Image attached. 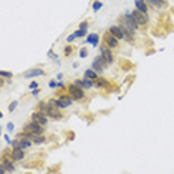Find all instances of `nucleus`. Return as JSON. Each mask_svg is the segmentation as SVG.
<instances>
[{
	"instance_id": "obj_10",
	"label": "nucleus",
	"mask_w": 174,
	"mask_h": 174,
	"mask_svg": "<svg viewBox=\"0 0 174 174\" xmlns=\"http://www.w3.org/2000/svg\"><path fill=\"white\" fill-rule=\"evenodd\" d=\"M30 120L35 122V123H39L41 126H47V125H48V117H47L45 114H42V113H38V111L32 114Z\"/></svg>"
},
{
	"instance_id": "obj_21",
	"label": "nucleus",
	"mask_w": 174,
	"mask_h": 174,
	"mask_svg": "<svg viewBox=\"0 0 174 174\" xmlns=\"http://www.w3.org/2000/svg\"><path fill=\"white\" fill-rule=\"evenodd\" d=\"M45 141H47V138L44 137L42 134L41 135H35L33 134V137H32V143L33 144H42V143H45Z\"/></svg>"
},
{
	"instance_id": "obj_26",
	"label": "nucleus",
	"mask_w": 174,
	"mask_h": 174,
	"mask_svg": "<svg viewBox=\"0 0 174 174\" xmlns=\"http://www.w3.org/2000/svg\"><path fill=\"white\" fill-rule=\"evenodd\" d=\"M17 107H18V101L11 102V104H9V108H8V110H9V113H14V110H15Z\"/></svg>"
},
{
	"instance_id": "obj_33",
	"label": "nucleus",
	"mask_w": 174,
	"mask_h": 174,
	"mask_svg": "<svg viewBox=\"0 0 174 174\" xmlns=\"http://www.w3.org/2000/svg\"><path fill=\"white\" fill-rule=\"evenodd\" d=\"M80 56H81V57H86V56H87V50H86V48H83V50H81V53H80Z\"/></svg>"
},
{
	"instance_id": "obj_12",
	"label": "nucleus",
	"mask_w": 174,
	"mask_h": 174,
	"mask_svg": "<svg viewBox=\"0 0 174 174\" xmlns=\"http://www.w3.org/2000/svg\"><path fill=\"white\" fill-rule=\"evenodd\" d=\"M47 117L53 119V120H60L63 117V111L60 108H51L48 107V113H47Z\"/></svg>"
},
{
	"instance_id": "obj_34",
	"label": "nucleus",
	"mask_w": 174,
	"mask_h": 174,
	"mask_svg": "<svg viewBox=\"0 0 174 174\" xmlns=\"http://www.w3.org/2000/svg\"><path fill=\"white\" fill-rule=\"evenodd\" d=\"M2 87H5V78L0 77V89H2Z\"/></svg>"
},
{
	"instance_id": "obj_36",
	"label": "nucleus",
	"mask_w": 174,
	"mask_h": 174,
	"mask_svg": "<svg viewBox=\"0 0 174 174\" xmlns=\"http://www.w3.org/2000/svg\"><path fill=\"white\" fill-rule=\"evenodd\" d=\"M57 87H62V89H65V87H66V86H65L63 83H60V81H59V83H57Z\"/></svg>"
},
{
	"instance_id": "obj_3",
	"label": "nucleus",
	"mask_w": 174,
	"mask_h": 174,
	"mask_svg": "<svg viewBox=\"0 0 174 174\" xmlns=\"http://www.w3.org/2000/svg\"><path fill=\"white\" fill-rule=\"evenodd\" d=\"M44 128L45 126H41L39 123H35V122H29V123H26L24 125V128H23V130L24 132H29V134H35V135H41V134H44Z\"/></svg>"
},
{
	"instance_id": "obj_23",
	"label": "nucleus",
	"mask_w": 174,
	"mask_h": 174,
	"mask_svg": "<svg viewBox=\"0 0 174 174\" xmlns=\"http://www.w3.org/2000/svg\"><path fill=\"white\" fill-rule=\"evenodd\" d=\"M0 77H2V78H12L14 74L9 72V71H0Z\"/></svg>"
},
{
	"instance_id": "obj_20",
	"label": "nucleus",
	"mask_w": 174,
	"mask_h": 174,
	"mask_svg": "<svg viewBox=\"0 0 174 174\" xmlns=\"http://www.w3.org/2000/svg\"><path fill=\"white\" fill-rule=\"evenodd\" d=\"M95 84H96L98 89H105V87H110V83L107 80H104V78H98L95 81Z\"/></svg>"
},
{
	"instance_id": "obj_8",
	"label": "nucleus",
	"mask_w": 174,
	"mask_h": 174,
	"mask_svg": "<svg viewBox=\"0 0 174 174\" xmlns=\"http://www.w3.org/2000/svg\"><path fill=\"white\" fill-rule=\"evenodd\" d=\"M130 17L134 18V21H135L138 26H147V23H149L147 15H144L143 12H140V11H137V9H134L132 12H130Z\"/></svg>"
},
{
	"instance_id": "obj_35",
	"label": "nucleus",
	"mask_w": 174,
	"mask_h": 174,
	"mask_svg": "<svg viewBox=\"0 0 174 174\" xmlns=\"http://www.w3.org/2000/svg\"><path fill=\"white\" fill-rule=\"evenodd\" d=\"M39 92H41L39 89H35V90L32 92V95H33V96H38V95H39Z\"/></svg>"
},
{
	"instance_id": "obj_11",
	"label": "nucleus",
	"mask_w": 174,
	"mask_h": 174,
	"mask_svg": "<svg viewBox=\"0 0 174 174\" xmlns=\"http://www.w3.org/2000/svg\"><path fill=\"white\" fill-rule=\"evenodd\" d=\"M41 75H45V71H42L41 68H32L23 74L24 78H35V77H41Z\"/></svg>"
},
{
	"instance_id": "obj_27",
	"label": "nucleus",
	"mask_w": 174,
	"mask_h": 174,
	"mask_svg": "<svg viewBox=\"0 0 174 174\" xmlns=\"http://www.w3.org/2000/svg\"><path fill=\"white\" fill-rule=\"evenodd\" d=\"M80 29H81V30H87V29H89V21H83V23L80 24Z\"/></svg>"
},
{
	"instance_id": "obj_38",
	"label": "nucleus",
	"mask_w": 174,
	"mask_h": 174,
	"mask_svg": "<svg viewBox=\"0 0 174 174\" xmlns=\"http://www.w3.org/2000/svg\"><path fill=\"white\" fill-rule=\"evenodd\" d=\"M0 135H2V126H0Z\"/></svg>"
},
{
	"instance_id": "obj_17",
	"label": "nucleus",
	"mask_w": 174,
	"mask_h": 174,
	"mask_svg": "<svg viewBox=\"0 0 174 174\" xmlns=\"http://www.w3.org/2000/svg\"><path fill=\"white\" fill-rule=\"evenodd\" d=\"M32 144H33V143H32L29 138H26V137H21V138H18V147H20V149H23V150L29 149Z\"/></svg>"
},
{
	"instance_id": "obj_14",
	"label": "nucleus",
	"mask_w": 174,
	"mask_h": 174,
	"mask_svg": "<svg viewBox=\"0 0 174 174\" xmlns=\"http://www.w3.org/2000/svg\"><path fill=\"white\" fill-rule=\"evenodd\" d=\"M74 83L77 86H80L81 89H92V87L95 86V81H90V80H87V78H84V80H75Z\"/></svg>"
},
{
	"instance_id": "obj_22",
	"label": "nucleus",
	"mask_w": 174,
	"mask_h": 174,
	"mask_svg": "<svg viewBox=\"0 0 174 174\" xmlns=\"http://www.w3.org/2000/svg\"><path fill=\"white\" fill-rule=\"evenodd\" d=\"M98 39H99V36H98V35H90L89 38H87V42H90L92 45H95V47H96V45H98V42H99Z\"/></svg>"
},
{
	"instance_id": "obj_30",
	"label": "nucleus",
	"mask_w": 174,
	"mask_h": 174,
	"mask_svg": "<svg viewBox=\"0 0 174 174\" xmlns=\"http://www.w3.org/2000/svg\"><path fill=\"white\" fill-rule=\"evenodd\" d=\"M75 39H77V38H75V35H74V33H72V35H69V36H68V39H66V41H68V42H69V44H71V42H74V41H75Z\"/></svg>"
},
{
	"instance_id": "obj_39",
	"label": "nucleus",
	"mask_w": 174,
	"mask_h": 174,
	"mask_svg": "<svg viewBox=\"0 0 174 174\" xmlns=\"http://www.w3.org/2000/svg\"><path fill=\"white\" fill-rule=\"evenodd\" d=\"M2 116H3V114H2V113H0V119H2Z\"/></svg>"
},
{
	"instance_id": "obj_1",
	"label": "nucleus",
	"mask_w": 174,
	"mask_h": 174,
	"mask_svg": "<svg viewBox=\"0 0 174 174\" xmlns=\"http://www.w3.org/2000/svg\"><path fill=\"white\" fill-rule=\"evenodd\" d=\"M68 89V95L74 99V101H84L86 99V95H84V89H81L80 86H77L75 83H71L69 86H66Z\"/></svg>"
},
{
	"instance_id": "obj_37",
	"label": "nucleus",
	"mask_w": 174,
	"mask_h": 174,
	"mask_svg": "<svg viewBox=\"0 0 174 174\" xmlns=\"http://www.w3.org/2000/svg\"><path fill=\"white\" fill-rule=\"evenodd\" d=\"M5 140L8 141V144H11V138H9V135H5Z\"/></svg>"
},
{
	"instance_id": "obj_28",
	"label": "nucleus",
	"mask_w": 174,
	"mask_h": 174,
	"mask_svg": "<svg viewBox=\"0 0 174 174\" xmlns=\"http://www.w3.org/2000/svg\"><path fill=\"white\" fill-rule=\"evenodd\" d=\"M101 8H102V3H101V2H95V5H93V11L98 12Z\"/></svg>"
},
{
	"instance_id": "obj_25",
	"label": "nucleus",
	"mask_w": 174,
	"mask_h": 174,
	"mask_svg": "<svg viewBox=\"0 0 174 174\" xmlns=\"http://www.w3.org/2000/svg\"><path fill=\"white\" fill-rule=\"evenodd\" d=\"M72 53H74V47H72V45H66V47H65V56L68 57V56H71Z\"/></svg>"
},
{
	"instance_id": "obj_6",
	"label": "nucleus",
	"mask_w": 174,
	"mask_h": 174,
	"mask_svg": "<svg viewBox=\"0 0 174 174\" xmlns=\"http://www.w3.org/2000/svg\"><path fill=\"white\" fill-rule=\"evenodd\" d=\"M107 66H110V65H108V63L101 57V56H98V57L93 60V63H92V69H93L98 75H99V74H102V72L105 71V68H107Z\"/></svg>"
},
{
	"instance_id": "obj_19",
	"label": "nucleus",
	"mask_w": 174,
	"mask_h": 174,
	"mask_svg": "<svg viewBox=\"0 0 174 174\" xmlns=\"http://www.w3.org/2000/svg\"><path fill=\"white\" fill-rule=\"evenodd\" d=\"M36 111L47 116V113H48V105H47V102H39L38 107H36Z\"/></svg>"
},
{
	"instance_id": "obj_2",
	"label": "nucleus",
	"mask_w": 174,
	"mask_h": 174,
	"mask_svg": "<svg viewBox=\"0 0 174 174\" xmlns=\"http://www.w3.org/2000/svg\"><path fill=\"white\" fill-rule=\"evenodd\" d=\"M120 23H122L120 26H123V27L129 29L130 32H134V33L140 29V26L134 21V18H132V17H130V12H126V15L120 18Z\"/></svg>"
},
{
	"instance_id": "obj_15",
	"label": "nucleus",
	"mask_w": 174,
	"mask_h": 174,
	"mask_svg": "<svg viewBox=\"0 0 174 174\" xmlns=\"http://www.w3.org/2000/svg\"><path fill=\"white\" fill-rule=\"evenodd\" d=\"M134 3H135V9H137V11L143 12L144 15L149 14V6H147V3L144 2V0H135Z\"/></svg>"
},
{
	"instance_id": "obj_18",
	"label": "nucleus",
	"mask_w": 174,
	"mask_h": 174,
	"mask_svg": "<svg viewBox=\"0 0 174 174\" xmlns=\"http://www.w3.org/2000/svg\"><path fill=\"white\" fill-rule=\"evenodd\" d=\"M84 78L90 80V81H96V80L99 78V75H98L93 69H86V72H84Z\"/></svg>"
},
{
	"instance_id": "obj_16",
	"label": "nucleus",
	"mask_w": 174,
	"mask_h": 174,
	"mask_svg": "<svg viewBox=\"0 0 174 174\" xmlns=\"http://www.w3.org/2000/svg\"><path fill=\"white\" fill-rule=\"evenodd\" d=\"M144 2L147 3V6H153V8H156V9H162V8H165V0H144Z\"/></svg>"
},
{
	"instance_id": "obj_9",
	"label": "nucleus",
	"mask_w": 174,
	"mask_h": 174,
	"mask_svg": "<svg viewBox=\"0 0 174 174\" xmlns=\"http://www.w3.org/2000/svg\"><path fill=\"white\" fill-rule=\"evenodd\" d=\"M11 156H12V161H14V162H21V161L24 159L26 153H24V150L20 149L18 146H14V147L11 149Z\"/></svg>"
},
{
	"instance_id": "obj_5",
	"label": "nucleus",
	"mask_w": 174,
	"mask_h": 174,
	"mask_svg": "<svg viewBox=\"0 0 174 174\" xmlns=\"http://www.w3.org/2000/svg\"><path fill=\"white\" fill-rule=\"evenodd\" d=\"M56 104H57V107L60 108V110H65V108H68V107H71L72 104H74V99L69 96V95H59L57 98H56Z\"/></svg>"
},
{
	"instance_id": "obj_31",
	"label": "nucleus",
	"mask_w": 174,
	"mask_h": 174,
	"mask_svg": "<svg viewBox=\"0 0 174 174\" xmlns=\"http://www.w3.org/2000/svg\"><path fill=\"white\" fill-rule=\"evenodd\" d=\"M48 86H50V87H51V89H56V87H57V83H56V81H54V80H51V81H50V83H48Z\"/></svg>"
},
{
	"instance_id": "obj_13",
	"label": "nucleus",
	"mask_w": 174,
	"mask_h": 174,
	"mask_svg": "<svg viewBox=\"0 0 174 174\" xmlns=\"http://www.w3.org/2000/svg\"><path fill=\"white\" fill-rule=\"evenodd\" d=\"M108 32H110L113 36H116L119 41H120V39H125V35H123V30H122L120 26H111V27L108 29Z\"/></svg>"
},
{
	"instance_id": "obj_7",
	"label": "nucleus",
	"mask_w": 174,
	"mask_h": 174,
	"mask_svg": "<svg viewBox=\"0 0 174 174\" xmlns=\"http://www.w3.org/2000/svg\"><path fill=\"white\" fill-rule=\"evenodd\" d=\"M99 50H101V57L108 63V65H111L113 62H114V54H113V51H111V48H108L107 45H104V44H101V47H99Z\"/></svg>"
},
{
	"instance_id": "obj_4",
	"label": "nucleus",
	"mask_w": 174,
	"mask_h": 174,
	"mask_svg": "<svg viewBox=\"0 0 174 174\" xmlns=\"http://www.w3.org/2000/svg\"><path fill=\"white\" fill-rule=\"evenodd\" d=\"M102 44H104V45H107L108 48H111V50H114V48H119V45H120L119 39H117L116 36H113L110 32L104 33V36H102Z\"/></svg>"
},
{
	"instance_id": "obj_29",
	"label": "nucleus",
	"mask_w": 174,
	"mask_h": 174,
	"mask_svg": "<svg viewBox=\"0 0 174 174\" xmlns=\"http://www.w3.org/2000/svg\"><path fill=\"white\" fill-rule=\"evenodd\" d=\"M29 89H30V90H35V89H39V86H38V83H36V81H32V83H30V86H29Z\"/></svg>"
},
{
	"instance_id": "obj_24",
	"label": "nucleus",
	"mask_w": 174,
	"mask_h": 174,
	"mask_svg": "<svg viewBox=\"0 0 174 174\" xmlns=\"http://www.w3.org/2000/svg\"><path fill=\"white\" fill-rule=\"evenodd\" d=\"M74 35H75V38H84V36L87 35V30H81V29H78Z\"/></svg>"
},
{
	"instance_id": "obj_32",
	"label": "nucleus",
	"mask_w": 174,
	"mask_h": 174,
	"mask_svg": "<svg viewBox=\"0 0 174 174\" xmlns=\"http://www.w3.org/2000/svg\"><path fill=\"white\" fill-rule=\"evenodd\" d=\"M8 132H14V123H8Z\"/></svg>"
}]
</instances>
